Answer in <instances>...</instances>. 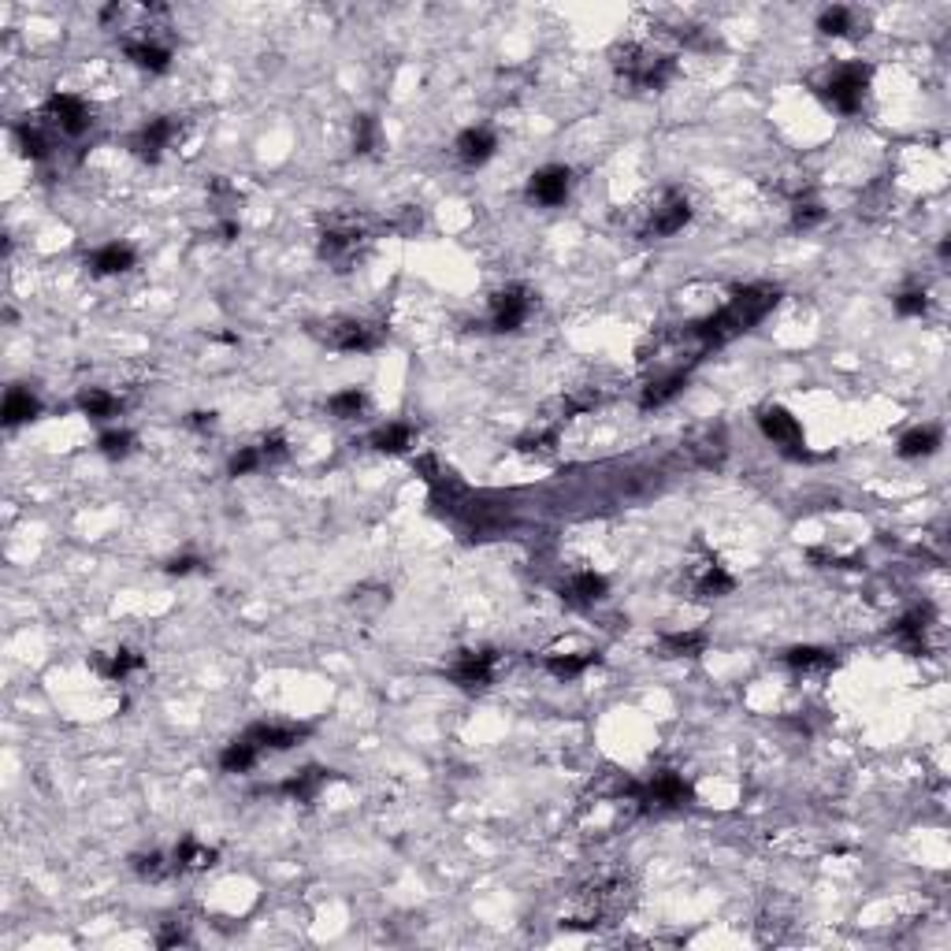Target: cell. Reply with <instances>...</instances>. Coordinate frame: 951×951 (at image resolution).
<instances>
[{
	"label": "cell",
	"mask_w": 951,
	"mask_h": 951,
	"mask_svg": "<svg viewBox=\"0 0 951 951\" xmlns=\"http://www.w3.org/2000/svg\"><path fill=\"white\" fill-rule=\"evenodd\" d=\"M309 331L324 342L327 350H335V353H368V350H379L383 339H387L383 327L368 324V320H357V316H339V320H327V324H313Z\"/></svg>",
	"instance_id": "3"
},
{
	"label": "cell",
	"mask_w": 951,
	"mask_h": 951,
	"mask_svg": "<svg viewBox=\"0 0 951 951\" xmlns=\"http://www.w3.org/2000/svg\"><path fill=\"white\" fill-rule=\"evenodd\" d=\"M309 732H313V725H294V721H257V725H249L242 736H246L261 755H268V751H290V747H298Z\"/></svg>",
	"instance_id": "13"
},
{
	"label": "cell",
	"mask_w": 951,
	"mask_h": 951,
	"mask_svg": "<svg viewBox=\"0 0 951 951\" xmlns=\"http://www.w3.org/2000/svg\"><path fill=\"white\" fill-rule=\"evenodd\" d=\"M75 405H79L82 413L90 420H112L123 413V398L112 391H105V387H86V391H79V398H75Z\"/></svg>",
	"instance_id": "28"
},
{
	"label": "cell",
	"mask_w": 951,
	"mask_h": 951,
	"mask_svg": "<svg viewBox=\"0 0 951 951\" xmlns=\"http://www.w3.org/2000/svg\"><path fill=\"white\" fill-rule=\"evenodd\" d=\"M610 595V584H606V576L591 573V569H584V573H573L565 584H561V599L569 602V606H576V610H587V606H595V602H602Z\"/></svg>",
	"instance_id": "17"
},
{
	"label": "cell",
	"mask_w": 951,
	"mask_h": 951,
	"mask_svg": "<svg viewBox=\"0 0 951 951\" xmlns=\"http://www.w3.org/2000/svg\"><path fill=\"white\" fill-rule=\"evenodd\" d=\"M688 223H691L688 194H680V190H665V194L654 201V209L647 212V223H643L639 235L643 238H669V235H677V231H684Z\"/></svg>",
	"instance_id": "8"
},
{
	"label": "cell",
	"mask_w": 951,
	"mask_h": 951,
	"mask_svg": "<svg viewBox=\"0 0 951 951\" xmlns=\"http://www.w3.org/2000/svg\"><path fill=\"white\" fill-rule=\"evenodd\" d=\"M368 246V223L357 212H331L320 223L316 235V253L320 261L335 264L339 272H350V264L357 261V253Z\"/></svg>",
	"instance_id": "1"
},
{
	"label": "cell",
	"mask_w": 951,
	"mask_h": 951,
	"mask_svg": "<svg viewBox=\"0 0 951 951\" xmlns=\"http://www.w3.org/2000/svg\"><path fill=\"white\" fill-rule=\"evenodd\" d=\"M866 90H870V64H840L829 71V79L821 82V101L844 116H855L866 101Z\"/></svg>",
	"instance_id": "4"
},
{
	"label": "cell",
	"mask_w": 951,
	"mask_h": 951,
	"mask_svg": "<svg viewBox=\"0 0 951 951\" xmlns=\"http://www.w3.org/2000/svg\"><path fill=\"white\" fill-rule=\"evenodd\" d=\"M825 220V209H821L818 201H795V209H792V231H814L818 223Z\"/></svg>",
	"instance_id": "38"
},
{
	"label": "cell",
	"mask_w": 951,
	"mask_h": 951,
	"mask_svg": "<svg viewBox=\"0 0 951 951\" xmlns=\"http://www.w3.org/2000/svg\"><path fill=\"white\" fill-rule=\"evenodd\" d=\"M331 777H335V773L324 766H305L301 773H294V777H287V781L279 784V792L290 795L294 803H313L316 795H320V788H324Z\"/></svg>",
	"instance_id": "23"
},
{
	"label": "cell",
	"mask_w": 951,
	"mask_h": 951,
	"mask_svg": "<svg viewBox=\"0 0 951 951\" xmlns=\"http://www.w3.org/2000/svg\"><path fill=\"white\" fill-rule=\"evenodd\" d=\"M461 691H487L495 684L498 673V651H461L457 662L446 669Z\"/></svg>",
	"instance_id": "11"
},
{
	"label": "cell",
	"mask_w": 951,
	"mask_h": 951,
	"mask_svg": "<svg viewBox=\"0 0 951 951\" xmlns=\"http://www.w3.org/2000/svg\"><path fill=\"white\" fill-rule=\"evenodd\" d=\"M0 417H4V428H19V424H30V420H38V417H41L38 394L30 391V387H19V383H15V387H8Z\"/></svg>",
	"instance_id": "22"
},
{
	"label": "cell",
	"mask_w": 951,
	"mask_h": 951,
	"mask_svg": "<svg viewBox=\"0 0 951 951\" xmlns=\"http://www.w3.org/2000/svg\"><path fill=\"white\" fill-rule=\"evenodd\" d=\"M372 450L376 454H405L409 446H413V428L409 424H402V420H394V424H383V428L372 431Z\"/></svg>",
	"instance_id": "31"
},
{
	"label": "cell",
	"mask_w": 951,
	"mask_h": 951,
	"mask_svg": "<svg viewBox=\"0 0 951 951\" xmlns=\"http://www.w3.org/2000/svg\"><path fill=\"white\" fill-rule=\"evenodd\" d=\"M41 119L53 127L60 138H82V134L93 127V112L90 105L75 97V93H53L45 108H41Z\"/></svg>",
	"instance_id": "7"
},
{
	"label": "cell",
	"mask_w": 951,
	"mask_h": 951,
	"mask_svg": "<svg viewBox=\"0 0 951 951\" xmlns=\"http://www.w3.org/2000/svg\"><path fill=\"white\" fill-rule=\"evenodd\" d=\"M179 131H183L179 116H157V119H149L145 127H138L127 145H131V153L142 160V164H160V157L175 145Z\"/></svg>",
	"instance_id": "9"
},
{
	"label": "cell",
	"mask_w": 951,
	"mask_h": 951,
	"mask_svg": "<svg viewBox=\"0 0 951 951\" xmlns=\"http://www.w3.org/2000/svg\"><path fill=\"white\" fill-rule=\"evenodd\" d=\"M394 231H402V235H417V231H420V212L413 209V205H405L402 216L394 220Z\"/></svg>",
	"instance_id": "45"
},
{
	"label": "cell",
	"mask_w": 951,
	"mask_h": 951,
	"mask_svg": "<svg viewBox=\"0 0 951 951\" xmlns=\"http://www.w3.org/2000/svg\"><path fill=\"white\" fill-rule=\"evenodd\" d=\"M131 870L142 877V881H164L168 873H175V866H171L160 851H145V855H134L131 859Z\"/></svg>",
	"instance_id": "37"
},
{
	"label": "cell",
	"mask_w": 951,
	"mask_h": 951,
	"mask_svg": "<svg viewBox=\"0 0 951 951\" xmlns=\"http://www.w3.org/2000/svg\"><path fill=\"white\" fill-rule=\"evenodd\" d=\"M937 253H940V261L948 264V257H951V238H944V242H940V249H937Z\"/></svg>",
	"instance_id": "49"
},
{
	"label": "cell",
	"mask_w": 951,
	"mask_h": 951,
	"mask_svg": "<svg viewBox=\"0 0 951 951\" xmlns=\"http://www.w3.org/2000/svg\"><path fill=\"white\" fill-rule=\"evenodd\" d=\"M896 313L899 316H925L929 313V294L922 287H911L896 294Z\"/></svg>",
	"instance_id": "41"
},
{
	"label": "cell",
	"mask_w": 951,
	"mask_h": 951,
	"mask_svg": "<svg viewBox=\"0 0 951 951\" xmlns=\"http://www.w3.org/2000/svg\"><path fill=\"white\" fill-rule=\"evenodd\" d=\"M495 149H498V138L491 127H465L454 142V153L465 168H483L487 160L495 157Z\"/></svg>",
	"instance_id": "16"
},
{
	"label": "cell",
	"mask_w": 951,
	"mask_h": 951,
	"mask_svg": "<svg viewBox=\"0 0 951 951\" xmlns=\"http://www.w3.org/2000/svg\"><path fill=\"white\" fill-rule=\"evenodd\" d=\"M15 142H19V149H23V157L49 160L56 149V131L41 116L23 119V123H15Z\"/></svg>",
	"instance_id": "18"
},
{
	"label": "cell",
	"mask_w": 951,
	"mask_h": 951,
	"mask_svg": "<svg viewBox=\"0 0 951 951\" xmlns=\"http://www.w3.org/2000/svg\"><path fill=\"white\" fill-rule=\"evenodd\" d=\"M684 383H688V372H680V368L665 372V376L647 379L643 391H639V405H643V409H662L665 402H673V398L684 391Z\"/></svg>",
	"instance_id": "24"
},
{
	"label": "cell",
	"mask_w": 951,
	"mask_h": 951,
	"mask_svg": "<svg viewBox=\"0 0 951 951\" xmlns=\"http://www.w3.org/2000/svg\"><path fill=\"white\" fill-rule=\"evenodd\" d=\"M706 647H710L706 632H669V636H662L665 658H703Z\"/></svg>",
	"instance_id": "34"
},
{
	"label": "cell",
	"mask_w": 951,
	"mask_h": 951,
	"mask_svg": "<svg viewBox=\"0 0 951 951\" xmlns=\"http://www.w3.org/2000/svg\"><path fill=\"white\" fill-rule=\"evenodd\" d=\"M261 457H264V469L268 465H279V461H287L290 457V446H287V439L283 435H268V439H261Z\"/></svg>",
	"instance_id": "42"
},
{
	"label": "cell",
	"mask_w": 951,
	"mask_h": 951,
	"mask_svg": "<svg viewBox=\"0 0 951 951\" xmlns=\"http://www.w3.org/2000/svg\"><path fill=\"white\" fill-rule=\"evenodd\" d=\"M866 19H862L855 8H844V4H833L818 15V30L825 38H851V34H866Z\"/></svg>",
	"instance_id": "26"
},
{
	"label": "cell",
	"mask_w": 951,
	"mask_h": 951,
	"mask_svg": "<svg viewBox=\"0 0 951 951\" xmlns=\"http://www.w3.org/2000/svg\"><path fill=\"white\" fill-rule=\"evenodd\" d=\"M365 405H368L365 391L350 387V391H339V394L327 398V413H331L335 420H357L361 413H365Z\"/></svg>",
	"instance_id": "35"
},
{
	"label": "cell",
	"mask_w": 951,
	"mask_h": 951,
	"mask_svg": "<svg viewBox=\"0 0 951 951\" xmlns=\"http://www.w3.org/2000/svg\"><path fill=\"white\" fill-rule=\"evenodd\" d=\"M171 866H175V873L209 870V866H216V847H205L197 844L194 836H183L179 847H175V855H171Z\"/></svg>",
	"instance_id": "27"
},
{
	"label": "cell",
	"mask_w": 951,
	"mask_h": 951,
	"mask_svg": "<svg viewBox=\"0 0 951 951\" xmlns=\"http://www.w3.org/2000/svg\"><path fill=\"white\" fill-rule=\"evenodd\" d=\"M90 665L108 680H127L131 673L145 669V658L138 651H131V647H119V651H112V654H93Z\"/></svg>",
	"instance_id": "25"
},
{
	"label": "cell",
	"mask_w": 951,
	"mask_h": 951,
	"mask_svg": "<svg viewBox=\"0 0 951 951\" xmlns=\"http://www.w3.org/2000/svg\"><path fill=\"white\" fill-rule=\"evenodd\" d=\"M944 446V435H940V428H933V424H925V428H914L907 431L903 439H899V457L903 461H918V457H933Z\"/></svg>",
	"instance_id": "29"
},
{
	"label": "cell",
	"mask_w": 951,
	"mask_h": 951,
	"mask_svg": "<svg viewBox=\"0 0 951 951\" xmlns=\"http://www.w3.org/2000/svg\"><path fill=\"white\" fill-rule=\"evenodd\" d=\"M186 428H190V431H212V428H216V413H212V409H194V413L186 417Z\"/></svg>",
	"instance_id": "46"
},
{
	"label": "cell",
	"mask_w": 951,
	"mask_h": 951,
	"mask_svg": "<svg viewBox=\"0 0 951 951\" xmlns=\"http://www.w3.org/2000/svg\"><path fill=\"white\" fill-rule=\"evenodd\" d=\"M758 428H762V435H766L773 446H781L788 457H807V450H803V424L784 409V405H766L762 413H758Z\"/></svg>",
	"instance_id": "10"
},
{
	"label": "cell",
	"mask_w": 951,
	"mask_h": 951,
	"mask_svg": "<svg viewBox=\"0 0 951 951\" xmlns=\"http://www.w3.org/2000/svg\"><path fill=\"white\" fill-rule=\"evenodd\" d=\"M97 446H101V454H105V457L119 461V457H127V454L134 450V431H123V428H119V431H105V435H101V443H97Z\"/></svg>",
	"instance_id": "39"
},
{
	"label": "cell",
	"mask_w": 951,
	"mask_h": 951,
	"mask_svg": "<svg viewBox=\"0 0 951 951\" xmlns=\"http://www.w3.org/2000/svg\"><path fill=\"white\" fill-rule=\"evenodd\" d=\"M257 762H261V751H257V747H253L246 736L231 740L220 751V769H223V773H249V769L257 766Z\"/></svg>",
	"instance_id": "33"
},
{
	"label": "cell",
	"mask_w": 951,
	"mask_h": 951,
	"mask_svg": "<svg viewBox=\"0 0 951 951\" xmlns=\"http://www.w3.org/2000/svg\"><path fill=\"white\" fill-rule=\"evenodd\" d=\"M613 71L628 86H636V90H662L665 82L673 79L677 64H673V56L654 53V49H643L636 41H628V45L613 49Z\"/></svg>",
	"instance_id": "2"
},
{
	"label": "cell",
	"mask_w": 951,
	"mask_h": 951,
	"mask_svg": "<svg viewBox=\"0 0 951 951\" xmlns=\"http://www.w3.org/2000/svg\"><path fill=\"white\" fill-rule=\"evenodd\" d=\"M123 53H127V60H131L134 67H142V71H149V75H164V71L171 67V45L160 38L123 41Z\"/></svg>",
	"instance_id": "19"
},
{
	"label": "cell",
	"mask_w": 951,
	"mask_h": 951,
	"mask_svg": "<svg viewBox=\"0 0 951 951\" xmlns=\"http://www.w3.org/2000/svg\"><path fill=\"white\" fill-rule=\"evenodd\" d=\"M201 565V558H194V554H183V558H171L168 561V573L171 576H190Z\"/></svg>",
	"instance_id": "47"
},
{
	"label": "cell",
	"mask_w": 951,
	"mask_h": 951,
	"mask_svg": "<svg viewBox=\"0 0 951 951\" xmlns=\"http://www.w3.org/2000/svg\"><path fill=\"white\" fill-rule=\"evenodd\" d=\"M569 190H573V171L565 168V164H547V168L532 171V179H528V190H524V194H528L532 205L558 209V205H565Z\"/></svg>",
	"instance_id": "12"
},
{
	"label": "cell",
	"mask_w": 951,
	"mask_h": 951,
	"mask_svg": "<svg viewBox=\"0 0 951 951\" xmlns=\"http://www.w3.org/2000/svg\"><path fill=\"white\" fill-rule=\"evenodd\" d=\"M532 309H535L532 290L521 287V283H509V287H502L495 298H491L487 324H491V331H498V335H509V331H521L524 320L532 316Z\"/></svg>",
	"instance_id": "6"
},
{
	"label": "cell",
	"mask_w": 951,
	"mask_h": 951,
	"mask_svg": "<svg viewBox=\"0 0 951 951\" xmlns=\"http://www.w3.org/2000/svg\"><path fill=\"white\" fill-rule=\"evenodd\" d=\"M379 142H383V131H379V119L376 116H357V119H353V153H357V157L376 153Z\"/></svg>",
	"instance_id": "36"
},
{
	"label": "cell",
	"mask_w": 951,
	"mask_h": 951,
	"mask_svg": "<svg viewBox=\"0 0 951 951\" xmlns=\"http://www.w3.org/2000/svg\"><path fill=\"white\" fill-rule=\"evenodd\" d=\"M134 264H138V253H134V246H127V242H108V246L93 249L90 257H86V268H90L93 275H123L131 272Z\"/></svg>",
	"instance_id": "21"
},
{
	"label": "cell",
	"mask_w": 951,
	"mask_h": 951,
	"mask_svg": "<svg viewBox=\"0 0 951 951\" xmlns=\"http://www.w3.org/2000/svg\"><path fill=\"white\" fill-rule=\"evenodd\" d=\"M784 665L795 673H825L836 665V654L825 647H792V651H784Z\"/></svg>",
	"instance_id": "32"
},
{
	"label": "cell",
	"mask_w": 951,
	"mask_h": 951,
	"mask_svg": "<svg viewBox=\"0 0 951 951\" xmlns=\"http://www.w3.org/2000/svg\"><path fill=\"white\" fill-rule=\"evenodd\" d=\"M688 591L695 599H721V595H732V591H736V576L717 558H706L688 573Z\"/></svg>",
	"instance_id": "15"
},
{
	"label": "cell",
	"mask_w": 951,
	"mask_h": 951,
	"mask_svg": "<svg viewBox=\"0 0 951 951\" xmlns=\"http://www.w3.org/2000/svg\"><path fill=\"white\" fill-rule=\"evenodd\" d=\"M937 625V610L925 602V606H914L907 617H899L896 628H892V639L907 654H925L929 651V632Z\"/></svg>",
	"instance_id": "14"
},
{
	"label": "cell",
	"mask_w": 951,
	"mask_h": 951,
	"mask_svg": "<svg viewBox=\"0 0 951 951\" xmlns=\"http://www.w3.org/2000/svg\"><path fill=\"white\" fill-rule=\"evenodd\" d=\"M209 197L216 201V205H220L223 212L235 209V205H238V190H235L231 183H227V179H212V183H209Z\"/></svg>",
	"instance_id": "43"
},
{
	"label": "cell",
	"mask_w": 951,
	"mask_h": 951,
	"mask_svg": "<svg viewBox=\"0 0 951 951\" xmlns=\"http://www.w3.org/2000/svg\"><path fill=\"white\" fill-rule=\"evenodd\" d=\"M688 454L695 457V465L717 469V465L725 461V454H729V435H725V428H721V424H706L703 431H695L688 443Z\"/></svg>",
	"instance_id": "20"
},
{
	"label": "cell",
	"mask_w": 951,
	"mask_h": 951,
	"mask_svg": "<svg viewBox=\"0 0 951 951\" xmlns=\"http://www.w3.org/2000/svg\"><path fill=\"white\" fill-rule=\"evenodd\" d=\"M238 235H242L238 220H220V227H216V238H220V242H235Z\"/></svg>",
	"instance_id": "48"
},
{
	"label": "cell",
	"mask_w": 951,
	"mask_h": 951,
	"mask_svg": "<svg viewBox=\"0 0 951 951\" xmlns=\"http://www.w3.org/2000/svg\"><path fill=\"white\" fill-rule=\"evenodd\" d=\"M643 814H665V810H684L691 803V784L673 773V769H662L654 773L647 784H632V795H628Z\"/></svg>",
	"instance_id": "5"
},
{
	"label": "cell",
	"mask_w": 951,
	"mask_h": 951,
	"mask_svg": "<svg viewBox=\"0 0 951 951\" xmlns=\"http://www.w3.org/2000/svg\"><path fill=\"white\" fill-rule=\"evenodd\" d=\"M264 469V457H261V446H242L231 461H227V472L231 476H249V472Z\"/></svg>",
	"instance_id": "40"
},
{
	"label": "cell",
	"mask_w": 951,
	"mask_h": 951,
	"mask_svg": "<svg viewBox=\"0 0 951 951\" xmlns=\"http://www.w3.org/2000/svg\"><path fill=\"white\" fill-rule=\"evenodd\" d=\"M186 929L179 922H171V925H164L157 933V948H175V944H186Z\"/></svg>",
	"instance_id": "44"
},
{
	"label": "cell",
	"mask_w": 951,
	"mask_h": 951,
	"mask_svg": "<svg viewBox=\"0 0 951 951\" xmlns=\"http://www.w3.org/2000/svg\"><path fill=\"white\" fill-rule=\"evenodd\" d=\"M543 665H547L550 677L558 680H576L584 677L591 665H599V651H580V654H547L543 658Z\"/></svg>",
	"instance_id": "30"
}]
</instances>
